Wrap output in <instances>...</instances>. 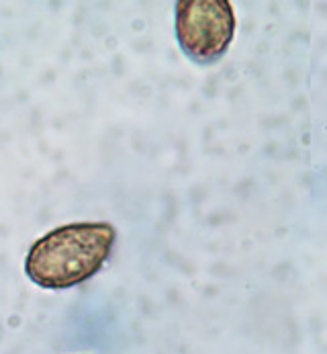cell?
<instances>
[{"mask_svg": "<svg viewBox=\"0 0 327 354\" xmlns=\"http://www.w3.org/2000/svg\"><path fill=\"white\" fill-rule=\"evenodd\" d=\"M235 12L227 0H178L174 8V31L182 53L199 64L219 62L233 41Z\"/></svg>", "mask_w": 327, "mask_h": 354, "instance_id": "2", "label": "cell"}, {"mask_svg": "<svg viewBox=\"0 0 327 354\" xmlns=\"http://www.w3.org/2000/svg\"><path fill=\"white\" fill-rule=\"evenodd\" d=\"M117 242L109 221H76L37 238L25 256V274L41 289L63 291L103 270Z\"/></svg>", "mask_w": 327, "mask_h": 354, "instance_id": "1", "label": "cell"}]
</instances>
